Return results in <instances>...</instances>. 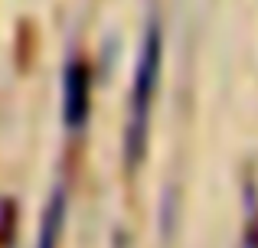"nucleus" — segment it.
<instances>
[{
	"label": "nucleus",
	"instance_id": "f257e3e1",
	"mask_svg": "<svg viewBox=\"0 0 258 248\" xmlns=\"http://www.w3.org/2000/svg\"><path fill=\"white\" fill-rule=\"evenodd\" d=\"M160 65H164V30L157 17L147 20L144 39H141L138 65H134V82H131V108H127V127H124V157L127 163L141 167L147 150V131H151V111L160 85Z\"/></svg>",
	"mask_w": 258,
	"mask_h": 248
},
{
	"label": "nucleus",
	"instance_id": "f03ea898",
	"mask_svg": "<svg viewBox=\"0 0 258 248\" xmlns=\"http://www.w3.org/2000/svg\"><path fill=\"white\" fill-rule=\"evenodd\" d=\"M92 65L85 56H69L62 72V121L69 131H82L92 115Z\"/></svg>",
	"mask_w": 258,
	"mask_h": 248
},
{
	"label": "nucleus",
	"instance_id": "7ed1b4c3",
	"mask_svg": "<svg viewBox=\"0 0 258 248\" xmlns=\"http://www.w3.org/2000/svg\"><path fill=\"white\" fill-rule=\"evenodd\" d=\"M66 209H69V193L59 183L52 196L46 199L43 216H39V238L36 248H59L62 245V229H66Z\"/></svg>",
	"mask_w": 258,
	"mask_h": 248
}]
</instances>
